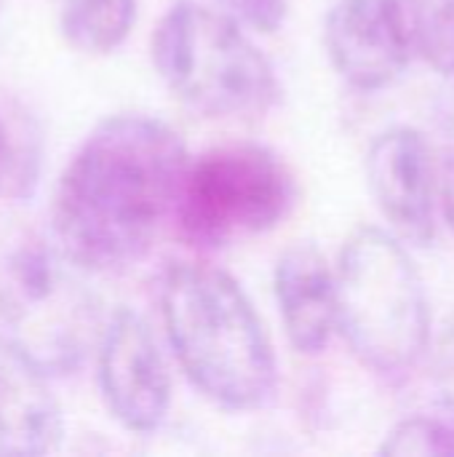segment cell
Segmentation results:
<instances>
[{
    "mask_svg": "<svg viewBox=\"0 0 454 457\" xmlns=\"http://www.w3.org/2000/svg\"><path fill=\"white\" fill-rule=\"evenodd\" d=\"M187 161L179 131L155 115L99 120L54 187V244L80 273L134 268L174 220Z\"/></svg>",
    "mask_w": 454,
    "mask_h": 457,
    "instance_id": "obj_1",
    "label": "cell"
},
{
    "mask_svg": "<svg viewBox=\"0 0 454 457\" xmlns=\"http://www.w3.org/2000/svg\"><path fill=\"white\" fill-rule=\"evenodd\" d=\"M158 300L179 370L211 404L254 412L273 399L278 361L270 335L230 273L209 262H177Z\"/></svg>",
    "mask_w": 454,
    "mask_h": 457,
    "instance_id": "obj_2",
    "label": "cell"
},
{
    "mask_svg": "<svg viewBox=\"0 0 454 457\" xmlns=\"http://www.w3.org/2000/svg\"><path fill=\"white\" fill-rule=\"evenodd\" d=\"M337 273V332L353 356L383 378H401L431 348V305L404 241L364 225L343 244Z\"/></svg>",
    "mask_w": 454,
    "mask_h": 457,
    "instance_id": "obj_3",
    "label": "cell"
},
{
    "mask_svg": "<svg viewBox=\"0 0 454 457\" xmlns=\"http://www.w3.org/2000/svg\"><path fill=\"white\" fill-rule=\"evenodd\" d=\"M150 59L166 88L203 118H260L281 94L276 70L238 19L177 0L155 24Z\"/></svg>",
    "mask_w": 454,
    "mask_h": 457,
    "instance_id": "obj_4",
    "label": "cell"
},
{
    "mask_svg": "<svg viewBox=\"0 0 454 457\" xmlns=\"http://www.w3.org/2000/svg\"><path fill=\"white\" fill-rule=\"evenodd\" d=\"M289 163L260 142H227L190 158L179 182L174 225L201 252L225 249L278 228L297 206Z\"/></svg>",
    "mask_w": 454,
    "mask_h": 457,
    "instance_id": "obj_5",
    "label": "cell"
},
{
    "mask_svg": "<svg viewBox=\"0 0 454 457\" xmlns=\"http://www.w3.org/2000/svg\"><path fill=\"white\" fill-rule=\"evenodd\" d=\"M56 244L24 241L0 270V324L51 375L75 372L99 343V308Z\"/></svg>",
    "mask_w": 454,
    "mask_h": 457,
    "instance_id": "obj_6",
    "label": "cell"
},
{
    "mask_svg": "<svg viewBox=\"0 0 454 457\" xmlns=\"http://www.w3.org/2000/svg\"><path fill=\"white\" fill-rule=\"evenodd\" d=\"M96 383L112 420L128 434H155L171 410V375L147 321L118 308L96 343Z\"/></svg>",
    "mask_w": 454,
    "mask_h": 457,
    "instance_id": "obj_7",
    "label": "cell"
},
{
    "mask_svg": "<svg viewBox=\"0 0 454 457\" xmlns=\"http://www.w3.org/2000/svg\"><path fill=\"white\" fill-rule=\"evenodd\" d=\"M367 185L380 214L404 244H433L439 161L423 131L412 126L380 131L367 150Z\"/></svg>",
    "mask_w": 454,
    "mask_h": 457,
    "instance_id": "obj_8",
    "label": "cell"
},
{
    "mask_svg": "<svg viewBox=\"0 0 454 457\" xmlns=\"http://www.w3.org/2000/svg\"><path fill=\"white\" fill-rule=\"evenodd\" d=\"M324 48L356 91L393 86L415 59L404 0H337L324 21Z\"/></svg>",
    "mask_w": 454,
    "mask_h": 457,
    "instance_id": "obj_9",
    "label": "cell"
},
{
    "mask_svg": "<svg viewBox=\"0 0 454 457\" xmlns=\"http://www.w3.org/2000/svg\"><path fill=\"white\" fill-rule=\"evenodd\" d=\"M51 372L0 332V455H48L64 436Z\"/></svg>",
    "mask_w": 454,
    "mask_h": 457,
    "instance_id": "obj_10",
    "label": "cell"
},
{
    "mask_svg": "<svg viewBox=\"0 0 454 457\" xmlns=\"http://www.w3.org/2000/svg\"><path fill=\"white\" fill-rule=\"evenodd\" d=\"M273 292L289 345L321 356L337 332V273L316 244L289 246L273 270Z\"/></svg>",
    "mask_w": 454,
    "mask_h": 457,
    "instance_id": "obj_11",
    "label": "cell"
},
{
    "mask_svg": "<svg viewBox=\"0 0 454 457\" xmlns=\"http://www.w3.org/2000/svg\"><path fill=\"white\" fill-rule=\"evenodd\" d=\"M43 166L45 131L37 112L21 94L0 83V201H29Z\"/></svg>",
    "mask_w": 454,
    "mask_h": 457,
    "instance_id": "obj_12",
    "label": "cell"
},
{
    "mask_svg": "<svg viewBox=\"0 0 454 457\" xmlns=\"http://www.w3.org/2000/svg\"><path fill=\"white\" fill-rule=\"evenodd\" d=\"M139 13V0H59V32L64 43L88 56L118 51Z\"/></svg>",
    "mask_w": 454,
    "mask_h": 457,
    "instance_id": "obj_13",
    "label": "cell"
},
{
    "mask_svg": "<svg viewBox=\"0 0 454 457\" xmlns=\"http://www.w3.org/2000/svg\"><path fill=\"white\" fill-rule=\"evenodd\" d=\"M404 13L415 56L454 78V0H404Z\"/></svg>",
    "mask_w": 454,
    "mask_h": 457,
    "instance_id": "obj_14",
    "label": "cell"
},
{
    "mask_svg": "<svg viewBox=\"0 0 454 457\" xmlns=\"http://www.w3.org/2000/svg\"><path fill=\"white\" fill-rule=\"evenodd\" d=\"M377 455L385 457H442L454 455V426H447L436 418H407L396 423Z\"/></svg>",
    "mask_w": 454,
    "mask_h": 457,
    "instance_id": "obj_15",
    "label": "cell"
},
{
    "mask_svg": "<svg viewBox=\"0 0 454 457\" xmlns=\"http://www.w3.org/2000/svg\"><path fill=\"white\" fill-rule=\"evenodd\" d=\"M225 13L254 32H276L286 21L289 0H217Z\"/></svg>",
    "mask_w": 454,
    "mask_h": 457,
    "instance_id": "obj_16",
    "label": "cell"
},
{
    "mask_svg": "<svg viewBox=\"0 0 454 457\" xmlns=\"http://www.w3.org/2000/svg\"><path fill=\"white\" fill-rule=\"evenodd\" d=\"M436 383L447 404H454V319L439 337L436 348Z\"/></svg>",
    "mask_w": 454,
    "mask_h": 457,
    "instance_id": "obj_17",
    "label": "cell"
}]
</instances>
